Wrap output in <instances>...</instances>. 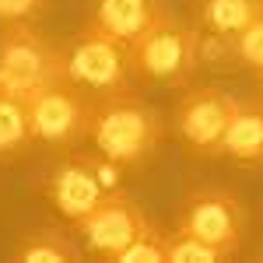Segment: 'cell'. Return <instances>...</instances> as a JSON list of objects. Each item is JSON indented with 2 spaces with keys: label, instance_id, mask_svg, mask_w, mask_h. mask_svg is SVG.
<instances>
[{
  "label": "cell",
  "instance_id": "e0dca14e",
  "mask_svg": "<svg viewBox=\"0 0 263 263\" xmlns=\"http://www.w3.org/2000/svg\"><path fill=\"white\" fill-rule=\"evenodd\" d=\"M165 249H168V235H165L162 228L147 224L141 235L126 246L120 263H158V260H165Z\"/></svg>",
  "mask_w": 263,
  "mask_h": 263
},
{
  "label": "cell",
  "instance_id": "3957f363",
  "mask_svg": "<svg viewBox=\"0 0 263 263\" xmlns=\"http://www.w3.org/2000/svg\"><path fill=\"white\" fill-rule=\"evenodd\" d=\"M126 57H130V74L134 78H141L147 84L182 88L200 67L197 28H186L168 11H162L137 39L126 46Z\"/></svg>",
  "mask_w": 263,
  "mask_h": 263
},
{
  "label": "cell",
  "instance_id": "30bf717a",
  "mask_svg": "<svg viewBox=\"0 0 263 263\" xmlns=\"http://www.w3.org/2000/svg\"><path fill=\"white\" fill-rule=\"evenodd\" d=\"M218 155H228L242 165H263V102L235 99L228 130L221 137Z\"/></svg>",
  "mask_w": 263,
  "mask_h": 263
},
{
  "label": "cell",
  "instance_id": "7c38bea8",
  "mask_svg": "<svg viewBox=\"0 0 263 263\" xmlns=\"http://www.w3.org/2000/svg\"><path fill=\"white\" fill-rule=\"evenodd\" d=\"M260 14H263V0H200L197 4V28L235 39Z\"/></svg>",
  "mask_w": 263,
  "mask_h": 263
},
{
  "label": "cell",
  "instance_id": "6da1fadb",
  "mask_svg": "<svg viewBox=\"0 0 263 263\" xmlns=\"http://www.w3.org/2000/svg\"><path fill=\"white\" fill-rule=\"evenodd\" d=\"M165 137V120L155 105L141 102L130 91L95 99V116H91V134L88 141L95 151L105 155L120 168H141L147 158L158 151Z\"/></svg>",
  "mask_w": 263,
  "mask_h": 263
},
{
  "label": "cell",
  "instance_id": "ba28073f",
  "mask_svg": "<svg viewBox=\"0 0 263 263\" xmlns=\"http://www.w3.org/2000/svg\"><path fill=\"white\" fill-rule=\"evenodd\" d=\"M74 224H78V232H81L88 253H95L102 260H120L123 253H126V246L134 242L151 221L144 218L141 207L130 200L123 190H112V193H105V197H102L84 218H78Z\"/></svg>",
  "mask_w": 263,
  "mask_h": 263
},
{
  "label": "cell",
  "instance_id": "ac0fdd59",
  "mask_svg": "<svg viewBox=\"0 0 263 263\" xmlns=\"http://www.w3.org/2000/svg\"><path fill=\"white\" fill-rule=\"evenodd\" d=\"M49 0H0V25H25L42 18Z\"/></svg>",
  "mask_w": 263,
  "mask_h": 263
},
{
  "label": "cell",
  "instance_id": "2e32d148",
  "mask_svg": "<svg viewBox=\"0 0 263 263\" xmlns=\"http://www.w3.org/2000/svg\"><path fill=\"white\" fill-rule=\"evenodd\" d=\"M232 49H235V60L246 63L249 70H256L263 78V14L253 18L242 32L232 39Z\"/></svg>",
  "mask_w": 263,
  "mask_h": 263
},
{
  "label": "cell",
  "instance_id": "4fadbf2b",
  "mask_svg": "<svg viewBox=\"0 0 263 263\" xmlns=\"http://www.w3.org/2000/svg\"><path fill=\"white\" fill-rule=\"evenodd\" d=\"M35 144L32 120H28V102L0 95V158H14Z\"/></svg>",
  "mask_w": 263,
  "mask_h": 263
},
{
  "label": "cell",
  "instance_id": "277c9868",
  "mask_svg": "<svg viewBox=\"0 0 263 263\" xmlns=\"http://www.w3.org/2000/svg\"><path fill=\"white\" fill-rule=\"evenodd\" d=\"M91 116H95V99L70 81H57L49 88L35 91L28 99V120H32V137L46 147H78L91 134Z\"/></svg>",
  "mask_w": 263,
  "mask_h": 263
},
{
  "label": "cell",
  "instance_id": "5b68a950",
  "mask_svg": "<svg viewBox=\"0 0 263 263\" xmlns=\"http://www.w3.org/2000/svg\"><path fill=\"white\" fill-rule=\"evenodd\" d=\"M67 78L78 88H84L91 99L130 91L126 42H120L109 32H102L95 21H88L81 28V35L74 39L70 53H67Z\"/></svg>",
  "mask_w": 263,
  "mask_h": 263
},
{
  "label": "cell",
  "instance_id": "5bb4252c",
  "mask_svg": "<svg viewBox=\"0 0 263 263\" xmlns=\"http://www.w3.org/2000/svg\"><path fill=\"white\" fill-rule=\"evenodd\" d=\"M14 260H21V263H74V260H81V249H78V242H70L57 228H39V232H32L18 246Z\"/></svg>",
  "mask_w": 263,
  "mask_h": 263
},
{
  "label": "cell",
  "instance_id": "8992f818",
  "mask_svg": "<svg viewBox=\"0 0 263 263\" xmlns=\"http://www.w3.org/2000/svg\"><path fill=\"white\" fill-rule=\"evenodd\" d=\"M112 190H120V165H112L99 151L95 155H84V158H67V162H60L46 176V182H42L46 200L53 203L67 221L84 218Z\"/></svg>",
  "mask_w": 263,
  "mask_h": 263
},
{
  "label": "cell",
  "instance_id": "9a60e30c",
  "mask_svg": "<svg viewBox=\"0 0 263 263\" xmlns=\"http://www.w3.org/2000/svg\"><path fill=\"white\" fill-rule=\"evenodd\" d=\"M165 260H172V263H214V260H224V256L214 246H207V242H200V239H193V235H186V232L176 228L168 235Z\"/></svg>",
  "mask_w": 263,
  "mask_h": 263
},
{
  "label": "cell",
  "instance_id": "9c48e42d",
  "mask_svg": "<svg viewBox=\"0 0 263 263\" xmlns=\"http://www.w3.org/2000/svg\"><path fill=\"white\" fill-rule=\"evenodd\" d=\"M235 99L221 88H190L176 105V130L197 155H218Z\"/></svg>",
  "mask_w": 263,
  "mask_h": 263
},
{
  "label": "cell",
  "instance_id": "8fae6325",
  "mask_svg": "<svg viewBox=\"0 0 263 263\" xmlns=\"http://www.w3.org/2000/svg\"><path fill=\"white\" fill-rule=\"evenodd\" d=\"M162 11H165L162 0H95L91 21L102 32H109V35H116L120 42L130 46Z\"/></svg>",
  "mask_w": 263,
  "mask_h": 263
},
{
  "label": "cell",
  "instance_id": "7a4b0ae2",
  "mask_svg": "<svg viewBox=\"0 0 263 263\" xmlns=\"http://www.w3.org/2000/svg\"><path fill=\"white\" fill-rule=\"evenodd\" d=\"M67 81V53L42 32L25 25H4L0 32V95L28 102L35 91Z\"/></svg>",
  "mask_w": 263,
  "mask_h": 263
},
{
  "label": "cell",
  "instance_id": "52a82bcc",
  "mask_svg": "<svg viewBox=\"0 0 263 263\" xmlns=\"http://www.w3.org/2000/svg\"><path fill=\"white\" fill-rule=\"evenodd\" d=\"M242 224H246V211L239 203V197L232 190H221V186L193 190L179 214V232L214 246L224 260L242 242Z\"/></svg>",
  "mask_w": 263,
  "mask_h": 263
}]
</instances>
